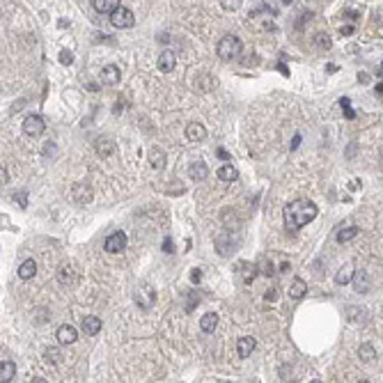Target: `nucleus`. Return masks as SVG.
Instances as JSON below:
<instances>
[{"instance_id": "nucleus-9", "label": "nucleus", "mask_w": 383, "mask_h": 383, "mask_svg": "<svg viewBox=\"0 0 383 383\" xmlns=\"http://www.w3.org/2000/svg\"><path fill=\"white\" fill-rule=\"evenodd\" d=\"M92 198H94V193L88 184H76L74 186V202L76 204H90Z\"/></svg>"}, {"instance_id": "nucleus-33", "label": "nucleus", "mask_w": 383, "mask_h": 383, "mask_svg": "<svg viewBox=\"0 0 383 383\" xmlns=\"http://www.w3.org/2000/svg\"><path fill=\"white\" fill-rule=\"evenodd\" d=\"M264 298H266L268 303H276V300H278V289H276V287H271V289H266V294H264Z\"/></svg>"}, {"instance_id": "nucleus-40", "label": "nucleus", "mask_w": 383, "mask_h": 383, "mask_svg": "<svg viewBox=\"0 0 383 383\" xmlns=\"http://www.w3.org/2000/svg\"><path fill=\"white\" fill-rule=\"evenodd\" d=\"M342 108H344V117H346V120H353V117H355L353 108H351V106H342Z\"/></svg>"}, {"instance_id": "nucleus-12", "label": "nucleus", "mask_w": 383, "mask_h": 383, "mask_svg": "<svg viewBox=\"0 0 383 383\" xmlns=\"http://www.w3.org/2000/svg\"><path fill=\"white\" fill-rule=\"evenodd\" d=\"M80 328H83L85 335H97V333L101 331V319L94 317V314H90V317H83V321H80Z\"/></svg>"}, {"instance_id": "nucleus-42", "label": "nucleus", "mask_w": 383, "mask_h": 383, "mask_svg": "<svg viewBox=\"0 0 383 383\" xmlns=\"http://www.w3.org/2000/svg\"><path fill=\"white\" fill-rule=\"evenodd\" d=\"M163 250H166V253H172V250H175V245H172L170 239H163Z\"/></svg>"}, {"instance_id": "nucleus-8", "label": "nucleus", "mask_w": 383, "mask_h": 383, "mask_svg": "<svg viewBox=\"0 0 383 383\" xmlns=\"http://www.w3.org/2000/svg\"><path fill=\"white\" fill-rule=\"evenodd\" d=\"M76 340H78V331H76L71 323H62V326L58 328V342H60V344H74Z\"/></svg>"}, {"instance_id": "nucleus-32", "label": "nucleus", "mask_w": 383, "mask_h": 383, "mask_svg": "<svg viewBox=\"0 0 383 383\" xmlns=\"http://www.w3.org/2000/svg\"><path fill=\"white\" fill-rule=\"evenodd\" d=\"M14 200L21 204V209H25V207H28V195H25V190H21V193H16V195H14Z\"/></svg>"}, {"instance_id": "nucleus-51", "label": "nucleus", "mask_w": 383, "mask_h": 383, "mask_svg": "<svg viewBox=\"0 0 383 383\" xmlns=\"http://www.w3.org/2000/svg\"><path fill=\"white\" fill-rule=\"evenodd\" d=\"M374 92L378 94V97H381V92H383V88H381V83H376V88H374Z\"/></svg>"}, {"instance_id": "nucleus-44", "label": "nucleus", "mask_w": 383, "mask_h": 383, "mask_svg": "<svg viewBox=\"0 0 383 383\" xmlns=\"http://www.w3.org/2000/svg\"><path fill=\"white\" fill-rule=\"evenodd\" d=\"M300 145V135H294V140H291V152H296Z\"/></svg>"}, {"instance_id": "nucleus-46", "label": "nucleus", "mask_w": 383, "mask_h": 383, "mask_svg": "<svg viewBox=\"0 0 383 383\" xmlns=\"http://www.w3.org/2000/svg\"><path fill=\"white\" fill-rule=\"evenodd\" d=\"M122 108H124V101H122V99H117V103H115V108H113V111H115V113H120Z\"/></svg>"}, {"instance_id": "nucleus-31", "label": "nucleus", "mask_w": 383, "mask_h": 383, "mask_svg": "<svg viewBox=\"0 0 383 383\" xmlns=\"http://www.w3.org/2000/svg\"><path fill=\"white\" fill-rule=\"evenodd\" d=\"M60 62L69 67L71 62H74V53H71V51H60Z\"/></svg>"}, {"instance_id": "nucleus-11", "label": "nucleus", "mask_w": 383, "mask_h": 383, "mask_svg": "<svg viewBox=\"0 0 383 383\" xmlns=\"http://www.w3.org/2000/svg\"><path fill=\"white\" fill-rule=\"evenodd\" d=\"M255 346H257V342H255V337H250V335L239 337V342H236V351H239L241 358H248V355L255 351Z\"/></svg>"}, {"instance_id": "nucleus-47", "label": "nucleus", "mask_w": 383, "mask_h": 383, "mask_svg": "<svg viewBox=\"0 0 383 383\" xmlns=\"http://www.w3.org/2000/svg\"><path fill=\"white\" fill-rule=\"evenodd\" d=\"M367 80H369V76L365 74V71H363V74H358V83H367Z\"/></svg>"}, {"instance_id": "nucleus-13", "label": "nucleus", "mask_w": 383, "mask_h": 383, "mask_svg": "<svg viewBox=\"0 0 383 383\" xmlns=\"http://www.w3.org/2000/svg\"><path fill=\"white\" fill-rule=\"evenodd\" d=\"M120 78H122L120 67L108 65V67H103V69H101V83H103V85H115Z\"/></svg>"}, {"instance_id": "nucleus-54", "label": "nucleus", "mask_w": 383, "mask_h": 383, "mask_svg": "<svg viewBox=\"0 0 383 383\" xmlns=\"http://www.w3.org/2000/svg\"><path fill=\"white\" fill-rule=\"evenodd\" d=\"M218 383H232V381H218Z\"/></svg>"}, {"instance_id": "nucleus-7", "label": "nucleus", "mask_w": 383, "mask_h": 383, "mask_svg": "<svg viewBox=\"0 0 383 383\" xmlns=\"http://www.w3.org/2000/svg\"><path fill=\"white\" fill-rule=\"evenodd\" d=\"M94 149H97L99 156H111V154L117 152V145L113 138H108V135H101V138L94 140Z\"/></svg>"}, {"instance_id": "nucleus-23", "label": "nucleus", "mask_w": 383, "mask_h": 383, "mask_svg": "<svg viewBox=\"0 0 383 383\" xmlns=\"http://www.w3.org/2000/svg\"><path fill=\"white\" fill-rule=\"evenodd\" d=\"M218 326V314L216 312H207L202 319H200V328H202L204 333H213Z\"/></svg>"}, {"instance_id": "nucleus-36", "label": "nucleus", "mask_w": 383, "mask_h": 383, "mask_svg": "<svg viewBox=\"0 0 383 383\" xmlns=\"http://www.w3.org/2000/svg\"><path fill=\"white\" fill-rule=\"evenodd\" d=\"M200 278H202V271H200V268H193V271H190V280H193L195 285H198Z\"/></svg>"}, {"instance_id": "nucleus-5", "label": "nucleus", "mask_w": 383, "mask_h": 383, "mask_svg": "<svg viewBox=\"0 0 383 383\" xmlns=\"http://www.w3.org/2000/svg\"><path fill=\"white\" fill-rule=\"evenodd\" d=\"M126 248V234L124 232H113V234H108L106 236V241H103V250L106 253H111V255H117V253H122V250Z\"/></svg>"}, {"instance_id": "nucleus-6", "label": "nucleus", "mask_w": 383, "mask_h": 383, "mask_svg": "<svg viewBox=\"0 0 383 383\" xmlns=\"http://www.w3.org/2000/svg\"><path fill=\"white\" fill-rule=\"evenodd\" d=\"M44 129H46V122H44L42 115H28L23 120V133H28V135H42Z\"/></svg>"}, {"instance_id": "nucleus-2", "label": "nucleus", "mask_w": 383, "mask_h": 383, "mask_svg": "<svg viewBox=\"0 0 383 383\" xmlns=\"http://www.w3.org/2000/svg\"><path fill=\"white\" fill-rule=\"evenodd\" d=\"M216 53H218V58H221V60H225V62L236 60V58L243 53V42H241L236 35H225V37L218 42Z\"/></svg>"}, {"instance_id": "nucleus-38", "label": "nucleus", "mask_w": 383, "mask_h": 383, "mask_svg": "<svg viewBox=\"0 0 383 383\" xmlns=\"http://www.w3.org/2000/svg\"><path fill=\"white\" fill-rule=\"evenodd\" d=\"M344 16L346 19H360V12H355V10H344Z\"/></svg>"}, {"instance_id": "nucleus-14", "label": "nucleus", "mask_w": 383, "mask_h": 383, "mask_svg": "<svg viewBox=\"0 0 383 383\" xmlns=\"http://www.w3.org/2000/svg\"><path fill=\"white\" fill-rule=\"evenodd\" d=\"M92 7L99 14H113L120 7V0H92Z\"/></svg>"}, {"instance_id": "nucleus-24", "label": "nucleus", "mask_w": 383, "mask_h": 383, "mask_svg": "<svg viewBox=\"0 0 383 383\" xmlns=\"http://www.w3.org/2000/svg\"><path fill=\"white\" fill-rule=\"evenodd\" d=\"M353 264H344V266L337 271V276H335V282L337 285H349L351 282V278H353Z\"/></svg>"}, {"instance_id": "nucleus-43", "label": "nucleus", "mask_w": 383, "mask_h": 383, "mask_svg": "<svg viewBox=\"0 0 383 383\" xmlns=\"http://www.w3.org/2000/svg\"><path fill=\"white\" fill-rule=\"evenodd\" d=\"M264 273H266V276H273V273H276V268H273V264L268 262V264H264V268H262Z\"/></svg>"}, {"instance_id": "nucleus-35", "label": "nucleus", "mask_w": 383, "mask_h": 383, "mask_svg": "<svg viewBox=\"0 0 383 383\" xmlns=\"http://www.w3.org/2000/svg\"><path fill=\"white\" fill-rule=\"evenodd\" d=\"M7 181H10V175H7L5 168L0 166V186H7Z\"/></svg>"}, {"instance_id": "nucleus-45", "label": "nucleus", "mask_w": 383, "mask_h": 383, "mask_svg": "<svg viewBox=\"0 0 383 383\" xmlns=\"http://www.w3.org/2000/svg\"><path fill=\"white\" fill-rule=\"evenodd\" d=\"M280 376L282 378H289V367H285V365H282V367H280Z\"/></svg>"}, {"instance_id": "nucleus-41", "label": "nucleus", "mask_w": 383, "mask_h": 383, "mask_svg": "<svg viewBox=\"0 0 383 383\" xmlns=\"http://www.w3.org/2000/svg\"><path fill=\"white\" fill-rule=\"evenodd\" d=\"M221 5H223V10H225V12H234L236 10V7H239V3H221Z\"/></svg>"}, {"instance_id": "nucleus-37", "label": "nucleus", "mask_w": 383, "mask_h": 383, "mask_svg": "<svg viewBox=\"0 0 383 383\" xmlns=\"http://www.w3.org/2000/svg\"><path fill=\"white\" fill-rule=\"evenodd\" d=\"M353 25H342L340 28V35H344V37H349V35H353Z\"/></svg>"}, {"instance_id": "nucleus-10", "label": "nucleus", "mask_w": 383, "mask_h": 383, "mask_svg": "<svg viewBox=\"0 0 383 383\" xmlns=\"http://www.w3.org/2000/svg\"><path fill=\"white\" fill-rule=\"evenodd\" d=\"M186 138H188L190 143H202V140L207 138V129H204L200 122H190V124L186 126Z\"/></svg>"}, {"instance_id": "nucleus-27", "label": "nucleus", "mask_w": 383, "mask_h": 383, "mask_svg": "<svg viewBox=\"0 0 383 383\" xmlns=\"http://www.w3.org/2000/svg\"><path fill=\"white\" fill-rule=\"evenodd\" d=\"M305 294H308V285H305V280L296 278L294 285L289 287V296H291V298H303Z\"/></svg>"}, {"instance_id": "nucleus-19", "label": "nucleus", "mask_w": 383, "mask_h": 383, "mask_svg": "<svg viewBox=\"0 0 383 383\" xmlns=\"http://www.w3.org/2000/svg\"><path fill=\"white\" fill-rule=\"evenodd\" d=\"M216 175H218V179H221V181H236V179H239V170H236L232 163H225V166H221Z\"/></svg>"}, {"instance_id": "nucleus-39", "label": "nucleus", "mask_w": 383, "mask_h": 383, "mask_svg": "<svg viewBox=\"0 0 383 383\" xmlns=\"http://www.w3.org/2000/svg\"><path fill=\"white\" fill-rule=\"evenodd\" d=\"M216 156L223 158V161H227V158H230V152H225L223 147H218V149H216Z\"/></svg>"}, {"instance_id": "nucleus-53", "label": "nucleus", "mask_w": 383, "mask_h": 383, "mask_svg": "<svg viewBox=\"0 0 383 383\" xmlns=\"http://www.w3.org/2000/svg\"><path fill=\"white\" fill-rule=\"evenodd\" d=\"M358 383H369V381H365V378H363V381H358Z\"/></svg>"}, {"instance_id": "nucleus-18", "label": "nucleus", "mask_w": 383, "mask_h": 383, "mask_svg": "<svg viewBox=\"0 0 383 383\" xmlns=\"http://www.w3.org/2000/svg\"><path fill=\"white\" fill-rule=\"evenodd\" d=\"M58 280H60V285H71V282L76 280L74 266H71L69 262H65L60 268H58Z\"/></svg>"}, {"instance_id": "nucleus-52", "label": "nucleus", "mask_w": 383, "mask_h": 383, "mask_svg": "<svg viewBox=\"0 0 383 383\" xmlns=\"http://www.w3.org/2000/svg\"><path fill=\"white\" fill-rule=\"evenodd\" d=\"M310 383H323V381H319V378H312V381H310Z\"/></svg>"}, {"instance_id": "nucleus-21", "label": "nucleus", "mask_w": 383, "mask_h": 383, "mask_svg": "<svg viewBox=\"0 0 383 383\" xmlns=\"http://www.w3.org/2000/svg\"><path fill=\"white\" fill-rule=\"evenodd\" d=\"M239 271L243 273V282H245V285H250V282L257 278L259 268H257V264H255V262H243V264L239 266Z\"/></svg>"}, {"instance_id": "nucleus-29", "label": "nucleus", "mask_w": 383, "mask_h": 383, "mask_svg": "<svg viewBox=\"0 0 383 383\" xmlns=\"http://www.w3.org/2000/svg\"><path fill=\"white\" fill-rule=\"evenodd\" d=\"M358 355H360V360H363V363H372V360L376 358V349H374L372 344H360Z\"/></svg>"}, {"instance_id": "nucleus-34", "label": "nucleus", "mask_w": 383, "mask_h": 383, "mask_svg": "<svg viewBox=\"0 0 383 383\" xmlns=\"http://www.w3.org/2000/svg\"><path fill=\"white\" fill-rule=\"evenodd\" d=\"M317 42H319V46L331 48V37H328V35H317Z\"/></svg>"}, {"instance_id": "nucleus-20", "label": "nucleus", "mask_w": 383, "mask_h": 383, "mask_svg": "<svg viewBox=\"0 0 383 383\" xmlns=\"http://www.w3.org/2000/svg\"><path fill=\"white\" fill-rule=\"evenodd\" d=\"M35 273H37V262H35V259H25V262L19 266V278H21V280H33Z\"/></svg>"}, {"instance_id": "nucleus-26", "label": "nucleus", "mask_w": 383, "mask_h": 383, "mask_svg": "<svg viewBox=\"0 0 383 383\" xmlns=\"http://www.w3.org/2000/svg\"><path fill=\"white\" fill-rule=\"evenodd\" d=\"M358 232H360V227H355V225L342 227V230L337 232V241H340V243H346V241L355 239V236H358Z\"/></svg>"}, {"instance_id": "nucleus-50", "label": "nucleus", "mask_w": 383, "mask_h": 383, "mask_svg": "<svg viewBox=\"0 0 383 383\" xmlns=\"http://www.w3.org/2000/svg\"><path fill=\"white\" fill-rule=\"evenodd\" d=\"M358 184H360L358 179H353V181H351V184H349V186H351V190H358Z\"/></svg>"}, {"instance_id": "nucleus-1", "label": "nucleus", "mask_w": 383, "mask_h": 383, "mask_svg": "<svg viewBox=\"0 0 383 383\" xmlns=\"http://www.w3.org/2000/svg\"><path fill=\"white\" fill-rule=\"evenodd\" d=\"M317 213H319V207L314 202H310V200H296V202L285 207V223L291 232H296L303 225L312 223L317 218Z\"/></svg>"}, {"instance_id": "nucleus-25", "label": "nucleus", "mask_w": 383, "mask_h": 383, "mask_svg": "<svg viewBox=\"0 0 383 383\" xmlns=\"http://www.w3.org/2000/svg\"><path fill=\"white\" fill-rule=\"evenodd\" d=\"M351 280H353V287H355V291H358V294H367V291H369L367 273H365V271L353 273V278H351Z\"/></svg>"}, {"instance_id": "nucleus-22", "label": "nucleus", "mask_w": 383, "mask_h": 383, "mask_svg": "<svg viewBox=\"0 0 383 383\" xmlns=\"http://www.w3.org/2000/svg\"><path fill=\"white\" fill-rule=\"evenodd\" d=\"M190 177H193V181H204V179H207V177H209L207 163H202V161L193 163V166H190Z\"/></svg>"}, {"instance_id": "nucleus-15", "label": "nucleus", "mask_w": 383, "mask_h": 383, "mask_svg": "<svg viewBox=\"0 0 383 383\" xmlns=\"http://www.w3.org/2000/svg\"><path fill=\"white\" fill-rule=\"evenodd\" d=\"M177 65V56L172 51H163L161 56H158V69L166 71V74H170L172 69H175Z\"/></svg>"}, {"instance_id": "nucleus-16", "label": "nucleus", "mask_w": 383, "mask_h": 383, "mask_svg": "<svg viewBox=\"0 0 383 383\" xmlns=\"http://www.w3.org/2000/svg\"><path fill=\"white\" fill-rule=\"evenodd\" d=\"M149 166L154 170H163L166 168V152L161 147H152L149 149Z\"/></svg>"}, {"instance_id": "nucleus-4", "label": "nucleus", "mask_w": 383, "mask_h": 383, "mask_svg": "<svg viewBox=\"0 0 383 383\" xmlns=\"http://www.w3.org/2000/svg\"><path fill=\"white\" fill-rule=\"evenodd\" d=\"M111 23L115 25V28H122V30H126V28H131V25L135 23V16H133V12L129 10V7H117L115 12L111 14Z\"/></svg>"}, {"instance_id": "nucleus-48", "label": "nucleus", "mask_w": 383, "mask_h": 383, "mask_svg": "<svg viewBox=\"0 0 383 383\" xmlns=\"http://www.w3.org/2000/svg\"><path fill=\"white\" fill-rule=\"evenodd\" d=\"M30 383H48L46 378H42V376H35V378H30Z\"/></svg>"}, {"instance_id": "nucleus-30", "label": "nucleus", "mask_w": 383, "mask_h": 383, "mask_svg": "<svg viewBox=\"0 0 383 383\" xmlns=\"http://www.w3.org/2000/svg\"><path fill=\"white\" fill-rule=\"evenodd\" d=\"M365 310L363 308H353V305H349L346 308V317H349V321L351 323H355V321H365Z\"/></svg>"}, {"instance_id": "nucleus-3", "label": "nucleus", "mask_w": 383, "mask_h": 383, "mask_svg": "<svg viewBox=\"0 0 383 383\" xmlns=\"http://www.w3.org/2000/svg\"><path fill=\"white\" fill-rule=\"evenodd\" d=\"M133 298L143 310H149L154 305V300H156V291H154V287L149 282H140L133 291Z\"/></svg>"}, {"instance_id": "nucleus-49", "label": "nucleus", "mask_w": 383, "mask_h": 383, "mask_svg": "<svg viewBox=\"0 0 383 383\" xmlns=\"http://www.w3.org/2000/svg\"><path fill=\"white\" fill-rule=\"evenodd\" d=\"M278 69H280V71H282V74H285V76H289V69H287V67L282 65V62H280V65H278Z\"/></svg>"}, {"instance_id": "nucleus-28", "label": "nucleus", "mask_w": 383, "mask_h": 383, "mask_svg": "<svg viewBox=\"0 0 383 383\" xmlns=\"http://www.w3.org/2000/svg\"><path fill=\"white\" fill-rule=\"evenodd\" d=\"M44 360H46L48 365H60L62 363V351L56 349V346H48V349L44 351Z\"/></svg>"}, {"instance_id": "nucleus-17", "label": "nucleus", "mask_w": 383, "mask_h": 383, "mask_svg": "<svg viewBox=\"0 0 383 383\" xmlns=\"http://www.w3.org/2000/svg\"><path fill=\"white\" fill-rule=\"evenodd\" d=\"M16 374V365L12 360H0V383H10Z\"/></svg>"}]
</instances>
